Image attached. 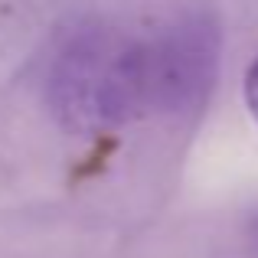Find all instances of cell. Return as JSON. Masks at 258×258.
I'll return each mask as SVG.
<instances>
[{"label": "cell", "mask_w": 258, "mask_h": 258, "mask_svg": "<svg viewBox=\"0 0 258 258\" xmlns=\"http://www.w3.org/2000/svg\"><path fill=\"white\" fill-rule=\"evenodd\" d=\"M49 98L82 127L121 124L147 111L141 39L101 23H79L49 59Z\"/></svg>", "instance_id": "6da1fadb"}, {"label": "cell", "mask_w": 258, "mask_h": 258, "mask_svg": "<svg viewBox=\"0 0 258 258\" xmlns=\"http://www.w3.org/2000/svg\"><path fill=\"white\" fill-rule=\"evenodd\" d=\"M219 36L203 17L180 20L154 39H141L144 108L183 111L209 92Z\"/></svg>", "instance_id": "7a4b0ae2"}, {"label": "cell", "mask_w": 258, "mask_h": 258, "mask_svg": "<svg viewBox=\"0 0 258 258\" xmlns=\"http://www.w3.org/2000/svg\"><path fill=\"white\" fill-rule=\"evenodd\" d=\"M245 101H248V111L258 121V59L248 66V76H245Z\"/></svg>", "instance_id": "3957f363"}, {"label": "cell", "mask_w": 258, "mask_h": 258, "mask_svg": "<svg viewBox=\"0 0 258 258\" xmlns=\"http://www.w3.org/2000/svg\"><path fill=\"white\" fill-rule=\"evenodd\" d=\"M252 248H255V255H258V219H255V226H252Z\"/></svg>", "instance_id": "277c9868"}]
</instances>
